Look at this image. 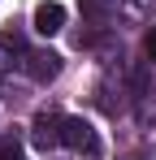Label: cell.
<instances>
[{"instance_id":"cell-1","label":"cell","mask_w":156,"mask_h":160,"mask_svg":"<svg viewBox=\"0 0 156 160\" xmlns=\"http://www.w3.org/2000/svg\"><path fill=\"white\" fill-rule=\"evenodd\" d=\"M61 143L78 156H100V138L87 117H61Z\"/></svg>"},{"instance_id":"cell-2","label":"cell","mask_w":156,"mask_h":160,"mask_svg":"<svg viewBox=\"0 0 156 160\" xmlns=\"http://www.w3.org/2000/svg\"><path fill=\"white\" fill-rule=\"evenodd\" d=\"M22 61H26V74H30L35 82H52L56 74H61V56L52 52V48H39V52H26Z\"/></svg>"},{"instance_id":"cell-3","label":"cell","mask_w":156,"mask_h":160,"mask_svg":"<svg viewBox=\"0 0 156 160\" xmlns=\"http://www.w3.org/2000/svg\"><path fill=\"white\" fill-rule=\"evenodd\" d=\"M30 143H35L39 152H52V147L61 143V117L39 112V117H35V126H30Z\"/></svg>"},{"instance_id":"cell-4","label":"cell","mask_w":156,"mask_h":160,"mask_svg":"<svg viewBox=\"0 0 156 160\" xmlns=\"http://www.w3.org/2000/svg\"><path fill=\"white\" fill-rule=\"evenodd\" d=\"M35 30L48 39L56 30H65V4H56V0H44V4H35Z\"/></svg>"},{"instance_id":"cell-5","label":"cell","mask_w":156,"mask_h":160,"mask_svg":"<svg viewBox=\"0 0 156 160\" xmlns=\"http://www.w3.org/2000/svg\"><path fill=\"white\" fill-rule=\"evenodd\" d=\"M78 9H82V18H87V22H104V18H108V9H113V0H78Z\"/></svg>"},{"instance_id":"cell-6","label":"cell","mask_w":156,"mask_h":160,"mask_svg":"<svg viewBox=\"0 0 156 160\" xmlns=\"http://www.w3.org/2000/svg\"><path fill=\"white\" fill-rule=\"evenodd\" d=\"M0 48H4V52H22V56H26L22 30H18V26H4V30H0Z\"/></svg>"},{"instance_id":"cell-7","label":"cell","mask_w":156,"mask_h":160,"mask_svg":"<svg viewBox=\"0 0 156 160\" xmlns=\"http://www.w3.org/2000/svg\"><path fill=\"white\" fill-rule=\"evenodd\" d=\"M0 160H26V156L13 147V143H4V147H0Z\"/></svg>"},{"instance_id":"cell-8","label":"cell","mask_w":156,"mask_h":160,"mask_svg":"<svg viewBox=\"0 0 156 160\" xmlns=\"http://www.w3.org/2000/svg\"><path fill=\"white\" fill-rule=\"evenodd\" d=\"M143 52H148V56H152V61H156V26L148 30V39H143Z\"/></svg>"}]
</instances>
